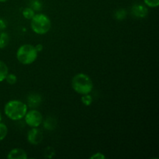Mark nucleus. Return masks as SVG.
<instances>
[{"label": "nucleus", "mask_w": 159, "mask_h": 159, "mask_svg": "<svg viewBox=\"0 0 159 159\" xmlns=\"http://www.w3.org/2000/svg\"><path fill=\"white\" fill-rule=\"evenodd\" d=\"M28 110V106L18 99L8 101L4 107V113L12 120H20L24 118Z\"/></svg>", "instance_id": "nucleus-1"}, {"label": "nucleus", "mask_w": 159, "mask_h": 159, "mask_svg": "<svg viewBox=\"0 0 159 159\" xmlns=\"http://www.w3.org/2000/svg\"><path fill=\"white\" fill-rule=\"evenodd\" d=\"M71 88L80 95L90 94L93 89V82L91 78L85 73L76 74L71 79Z\"/></svg>", "instance_id": "nucleus-2"}, {"label": "nucleus", "mask_w": 159, "mask_h": 159, "mask_svg": "<svg viewBox=\"0 0 159 159\" xmlns=\"http://www.w3.org/2000/svg\"><path fill=\"white\" fill-rule=\"evenodd\" d=\"M37 57L38 52L35 46L29 43L21 45L16 51V59L22 65H31L37 60Z\"/></svg>", "instance_id": "nucleus-3"}, {"label": "nucleus", "mask_w": 159, "mask_h": 159, "mask_svg": "<svg viewBox=\"0 0 159 159\" xmlns=\"http://www.w3.org/2000/svg\"><path fill=\"white\" fill-rule=\"evenodd\" d=\"M30 20V27L35 34L43 35L51 30V21L46 14H35Z\"/></svg>", "instance_id": "nucleus-4"}, {"label": "nucleus", "mask_w": 159, "mask_h": 159, "mask_svg": "<svg viewBox=\"0 0 159 159\" xmlns=\"http://www.w3.org/2000/svg\"><path fill=\"white\" fill-rule=\"evenodd\" d=\"M26 124L30 127H38L41 125L43 116L41 113L37 110H27L24 116Z\"/></svg>", "instance_id": "nucleus-5"}, {"label": "nucleus", "mask_w": 159, "mask_h": 159, "mask_svg": "<svg viewBox=\"0 0 159 159\" xmlns=\"http://www.w3.org/2000/svg\"><path fill=\"white\" fill-rule=\"evenodd\" d=\"M43 140L42 131L37 127H32L27 134V141L30 144L37 145L39 144Z\"/></svg>", "instance_id": "nucleus-6"}, {"label": "nucleus", "mask_w": 159, "mask_h": 159, "mask_svg": "<svg viewBox=\"0 0 159 159\" xmlns=\"http://www.w3.org/2000/svg\"><path fill=\"white\" fill-rule=\"evenodd\" d=\"M7 158L9 159H26L27 154L24 150L21 148L12 149L8 153Z\"/></svg>", "instance_id": "nucleus-7"}, {"label": "nucleus", "mask_w": 159, "mask_h": 159, "mask_svg": "<svg viewBox=\"0 0 159 159\" xmlns=\"http://www.w3.org/2000/svg\"><path fill=\"white\" fill-rule=\"evenodd\" d=\"M134 16L138 18H144L148 15V9L146 6L141 4L134 5L131 10Z\"/></svg>", "instance_id": "nucleus-8"}, {"label": "nucleus", "mask_w": 159, "mask_h": 159, "mask_svg": "<svg viewBox=\"0 0 159 159\" xmlns=\"http://www.w3.org/2000/svg\"><path fill=\"white\" fill-rule=\"evenodd\" d=\"M28 103H29L30 107H37V105L40 104L41 102V98L39 95L37 94H33L28 97Z\"/></svg>", "instance_id": "nucleus-9"}, {"label": "nucleus", "mask_w": 159, "mask_h": 159, "mask_svg": "<svg viewBox=\"0 0 159 159\" xmlns=\"http://www.w3.org/2000/svg\"><path fill=\"white\" fill-rule=\"evenodd\" d=\"M9 73V68L5 62L0 61V82H3L6 79V75Z\"/></svg>", "instance_id": "nucleus-10"}, {"label": "nucleus", "mask_w": 159, "mask_h": 159, "mask_svg": "<svg viewBox=\"0 0 159 159\" xmlns=\"http://www.w3.org/2000/svg\"><path fill=\"white\" fill-rule=\"evenodd\" d=\"M9 42V37L7 33L0 32V49L6 48Z\"/></svg>", "instance_id": "nucleus-11"}, {"label": "nucleus", "mask_w": 159, "mask_h": 159, "mask_svg": "<svg viewBox=\"0 0 159 159\" xmlns=\"http://www.w3.org/2000/svg\"><path fill=\"white\" fill-rule=\"evenodd\" d=\"M22 13H23V17L26 19V20H31L34 16V15H35V12H34V9L30 7L25 8Z\"/></svg>", "instance_id": "nucleus-12"}, {"label": "nucleus", "mask_w": 159, "mask_h": 159, "mask_svg": "<svg viewBox=\"0 0 159 159\" xmlns=\"http://www.w3.org/2000/svg\"><path fill=\"white\" fill-rule=\"evenodd\" d=\"M8 134V127L4 123H2L0 121V141H3L7 136Z\"/></svg>", "instance_id": "nucleus-13"}, {"label": "nucleus", "mask_w": 159, "mask_h": 159, "mask_svg": "<svg viewBox=\"0 0 159 159\" xmlns=\"http://www.w3.org/2000/svg\"><path fill=\"white\" fill-rule=\"evenodd\" d=\"M81 101H82V102L84 105L86 106V107H89L93 102V98H92V96L89 94L82 95V98H81Z\"/></svg>", "instance_id": "nucleus-14"}, {"label": "nucleus", "mask_w": 159, "mask_h": 159, "mask_svg": "<svg viewBox=\"0 0 159 159\" xmlns=\"http://www.w3.org/2000/svg\"><path fill=\"white\" fill-rule=\"evenodd\" d=\"M5 80L7 82V83H9V85H14V84L16 83L17 82V77L16 75L12 74V73H8V75H6V79Z\"/></svg>", "instance_id": "nucleus-15"}, {"label": "nucleus", "mask_w": 159, "mask_h": 159, "mask_svg": "<svg viewBox=\"0 0 159 159\" xmlns=\"http://www.w3.org/2000/svg\"><path fill=\"white\" fill-rule=\"evenodd\" d=\"M144 5L150 8H157L159 6V0H143Z\"/></svg>", "instance_id": "nucleus-16"}, {"label": "nucleus", "mask_w": 159, "mask_h": 159, "mask_svg": "<svg viewBox=\"0 0 159 159\" xmlns=\"http://www.w3.org/2000/svg\"><path fill=\"white\" fill-rule=\"evenodd\" d=\"M106 156L101 152H97V153L93 154L92 156H90V159H105Z\"/></svg>", "instance_id": "nucleus-17"}, {"label": "nucleus", "mask_w": 159, "mask_h": 159, "mask_svg": "<svg viewBox=\"0 0 159 159\" xmlns=\"http://www.w3.org/2000/svg\"><path fill=\"white\" fill-rule=\"evenodd\" d=\"M6 27V22L2 19H0V30H3Z\"/></svg>", "instance_id": "nucleus-18"}, {"label": "nucleus", "mask_w": 159, "mask_h": 159, "mask_svg": "<svg viewBox=\"0 0 159 159\" xmlns=\"http://www.w3.org/2000/svg\"><path fill=\"white\" fill-rule=\"evenodd\" d=\"M36 49H37V52H40V51H42V49H43V45L42 44H37V46H35Z\"/></svg>", "instance_id": "nucleus-19"}, {"label": "nucleus", "mask_w": 159, "mask_h": 159, "mask_svg": "<svg viewBox=\"0 0 159 159\" xmlns=\"http://www.w3.org/2000/svg\"><path fill=\"white\" fill-rule=\"evenodd\" d=\"M7 1H9V0H0V2H6Z\"/></svg>", "instance_id": "nucleus-20"}, {"label": "nucleus", "mask_w": 159, "mask_h": 159, "mask_svg": "<svg viewBox=\"0 0 159 159\" xmlns=\"http://www.w3.org/2000/svg\"><path fill=\"white\" fill-rule=\"evenodd\" d=\"M0 121H2V113H1V111H0Z\"/></svg>", "instance_id": "nucleus-21"}]
</instances>
